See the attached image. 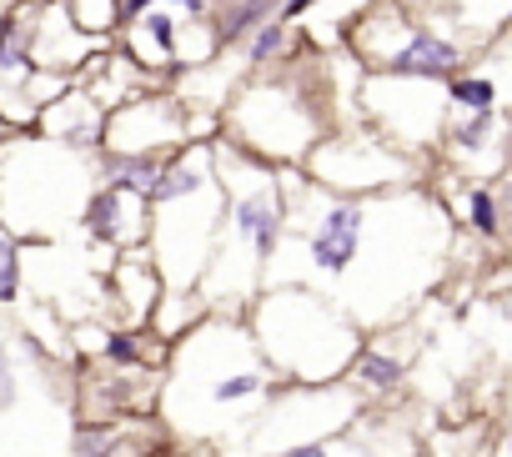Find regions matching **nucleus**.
<instances>
[{
	"instance_id": "obj_32",
	"label": "nucleus",
	"mask_w": 512,
	"mask_h": 457,
	"mask_svg": "<svg viewBox=\"0 0 512 457\" xmlns=\"http://www.w3.org/2000/svg\"><path fill=\"white\" fill-rule=\"evenodd\" d=\"M66 457H71V452H66Z\"/></svg>"
},
{
	"instance_id": "obj_1",
	"label": "nucleus",
	"mask_w": 512,
	"mask_h": 457,
	"mask_svg": "<svg viewBox=\"0 0 512 457\" xmlns=\"http://www.w3.org/2000/svg\"><path fill=\"white\" fill-rule=\"evenodd\" d=\"M282 196L287 226L262 287H307L357 332L407 317L452 262L457 226L432 186L332 196L282 166Z\"/></svg>"
},
{
	"instance_id": "obj_26",
	"label": "nucleus",
	"mask_w": 512,
	"mask_h": 457,
	"mask_svg": "<svg viewBox=\"0 0 512 457\" xmlns=\"http://www.w3.org/2000/svg\"><path fill=\"white\" fill-rule=\"evenodd\" d=\"M26 287V247L0 226V307H16Z\"/></svg>"
},
{
	"instance_id": "obj_4",
	"label": "nucleus",
	"mask_w": 512,
	"mask_h": 457,
	"mask_svg": "<svg viewBox=\"0 0 512 457\" xmlns=\"http://www.w3.org/2000/svg\"><path fill=\"white\" fill-rule=\"evenodd\" d=\"M96 191V156L66 151L36 131L0 136V226L26 247L76 237Z\"/></svg>"
},
{
	"instance_id": "obj_30",
	"label": "nucleus",
	"mask_w": 512,
	"mask_h": 457,
	"mask_svg": "<svg viewBox=\"0 0 512 457\" xmlns=\"http://www.w3.org/2000/svg\"><path fill=\"white\" fill-rule=\"evenodd\" d=\"M151 6H156V0H116V21H121V26H131V21H136V16H146Z\"/></svg>"
},
{
	"instance_id": "obj_29",
	"label": "nucleus",
	"mask_w": 512,
	"mask_h": 457,
	"mask_svg": "<svg viewBox=\"0 0 512 457\" xmlns=\"http://www.w3.org/2000/svg\"><path fill=\"white\" fill-rule=\"evenodd\" d=\"M317 6H327V0H282V6H277V21H282V26H297V21L312 16Z\"/></svg>"
},
{
	"instance_id": "obj_24",
	"label": "nucleus",
	"mask_w": 512,
	"mask_h": 457,
	"mask_svg": "<svg viewBox=\"0 0 512 457\" xmlns=\"http://www.w3.org/2000/svg\"><path fill=\"white\" fill-rule=\"evenodd\" d=\"M347 382H352V392H392L402 382V362L377 347H362L347 367Z\"/></svg>"
},
{
	"instance_id": "obj_5",
	"label": "nucleus",
	"mask_w": 512,
	"mask_h": 457,
	"mask_svg": "<svg viewBox=\"0 0 512 457\" xmlns=\"http://www.w3.org/2000/svg\"><path fill=\"white\" fill-rule=\"evenodd\" d=\"M241 317L262 362L292 387H332L362 352V332L307 287H262Z\"/></svg>"
},
{
	"instance_id": "obj_17",
	"label": "nucleus",
	"mask_w": 512,
	"mask_h": 457,
	"mask_svg": "<svg viewBox=\"0 0 512 457\" xmlns=\"http://www.w3.org/2000/svg\"><path fill=\"white\" fill-rule=\"evenodd\" d=\"M106 277H111V302L121 307V327H146L151 322V312H156V302H161V272H156V262H151V252L146 247H131V252H116L111 257V267H106Z\"/></svg>"
},
{
	"instance_id": "obj_6",
	"label": "nucleus",
	"mask_w": 512,
	"mask_h": 457,
	"mask_svg": "<svg viewBox=\"0 0 512 457\" xmlns=\"http://www.w3.org/2000/svg\"><path fill=\"white\" fill-rule=\"evenodd\" d=\"M151 226H146V252L161 272L166 292H196L216 221H221V181L211 166V146H181L161 161V176L151 186Z\"/></svg>"
},
{
	"instance_id": "obj_21",
	"label": "nucleus",
	"mask_w": 512,
	"mask_h": 457,
	"mask_svg": "<svg viewBox=\"0 0 512 457\" xmlns=\"http://www.w3.org/2000/svg\"><path fill=\"white\" fill-rule=\"evenodd\" d=\"M447 96V116H487V111H502V76L497 71H462L442 86Z\"/></svg>"
},
{
	"instance_id": "obj_7",
	"label": "nucleus",
	"mask_w": 512,
	"mask_h": 457,
	"mask_svg": "<svg viewBox=\"0 0 512 457\" xmlns=\"http://www.w3.org/2000/svg\"><path fill=\"white\" fill-rule=\"evenodd\" d=\"M221 141L267 161V166H302V156L337 126L327 106L312 96L302 76H246L216 111Z\"/></svg>"
},
{
	"instance_id": "obj_3",
	"label": "nucleus",
	"mask_w": 512,
	"mask_h": 457,
	"mask_svg": "<svg viewBox=\"0 0 512 457\" xmlns=\"http://www.w3.org/2000/svg\"><path fill=\"white\" fill-rule=\"evenodd\" d=\"M211 166L221 181V221L206 257V272L196 282V302L221 317H241L267 282V262L287 226V196H282V166H267L221 136L211 141Z\"/></svg>"
},
{
	"instance_id": "obj_27",
	"label": "nucleus",
	"mask_w": 512,
	"mask_h": 457,
	"mask_svg": "<svg viewBox=\"0 0 512 457\" xmlns=\"http://www.w3.org/2000/svg\"><path fill=\"white\" fill-rule=\"evenodd\" d=\"M16 402H21V362H16L11 342L0 337V417H6Z\"/></svg>"
},
{
	"instance_id": "obj_31",
	"label": "nucleus",
	"mask_w": 512,
	"mask_h": 457,
	"mask_svg": "<svg viewBox=\"0 0 512 457\" xmlns=\"http://www.w3.org/2000/svg\"><path fill=\"white\" fill-rule=\"evenodd\" d=\"M0 136H6V126H0Z\"/></svg>"
},
{
	"instance_id": "obj_2",
	"label": "nucleus",
	"mask_w": 512,
	"mask_h": 457,
	"mask_svg": "<svg viewBox=\"0 0 512 457\" xmlns=\"http://www.w3.org/2000/svg\"><path fill=\"white\" fill-rule=\"evenodd\" d=\"M277 392V372L262 362L246 317L206 312L166 352L161 417L186 437H231Z\"/></svg>"
},
{
	"instance_id": "obj_12",
	"label": "nucleus",
	"mask_w": 512,
	"mask_h": 457,
	"mask_svg": "<svg viewBox=\"0 0 512 457\" xmlns=\"http://www.w3.org/2000/svg\"><path fill=\"white\" fill-rule=\"evenodd\" d=\"M186 121H191V106L171 86L141 91V96L121 101L116 111H106L101 151H116V156H161L166 161L171 151L186 146Z\"/></svg>"
},
{
	"instance_id": "obj_11",
	"label": "nucleus",
	"mask_w": 512,
	"mask_h": 457,
	"mask_svg": "<svg viewBox=\"0 0 512 457\" xmlns=\"http://www.w3.org/2000/svg\"><path fill=\"white\" fill-rule=\"evenodd\" d=\"M357 101L367 106L362 111V126H372L382 141H392L397 151L407 156H422L437 151L442 141V126H447V96L437 81H402V76H367L357 86Z\"/></svg>"
},
{
	"instance_id": "obj_10",
	"label": "nucleus",
	"mask_w": 512,
	"mask_h": 457,
	"mask_svg": "<svg viewBox=\"0 0 512 457\" xmlns=\"http://www.w3.org/2000/svg\"><path fill=\"white\" fill-rule=\"evenodd\" d=\"M357 417V392L332 387H277L272 402L256 412L236 437H226V457H277L302 442H322Z\"/></svg>"
},
{
	"instance_id": "obj_22",
	"label": "nucleus",
	"mask_w": 512,
	"mask_h": 457,
	"mask_svg": "<svg viewBox=\"0 0 512 457\" xmlns=\"http://www.w3.org/2000/svg\"><path fill=\"white\" fill-rule=\"evenodd\" d=\"M156 176H161V156H116V151L96 156V186H116V191H131V196L151 201Z\"/></svg>"
},
{
	"instance_id": "obj_14",
	"label": "nucleus",
	"mask_w": 512,
	"mask_h": 457,
	"mask_svg": "<svg viewBox=\"0 0 512 457\" xmlns=\"http://www.w3.org/2000/svg\"><path fill=\"white\" fill-rule=\"evenodd\" d=\"M146 226H151V211H146V196H131V191H116V186H96L76 232L101 247V252H131V247H146Z\"/></svg>"
},
{
	"instance_id": "obj_9",
	"label": "nucleus",
	"mask_w": 512,
	"mask_h": 457,
	"mask_svg": "<svg viewBox=\"0 0 512 457\" xmlns=\"http://www.w3.org/2000/svg\"><path fill=\"white\" fill-rule=\"evenodd\" d=\"M432 161L397 151L392 141H382L372 126H332L307 156H302V176L317 191L332 196H377V191H402V186H422Z\"/></svg>"
},
{
	"instance_id": "obj_23",
	"label": "nucleus",
	"mask_w": 512,
	"mask_h": 457,
	"mask_svg": "<svg viewBox=\"0 0 512 457\" xmlns=\"http://www.w3.org/2000/svg\"><path fill=\"white\" fill-rule=\"evenodd\" d=\"M236 51H241V71H246V76H262L267 66H282V61L292 56V26H282V21L272 16V21L256 26Z\"/></svg>"
},
{
	"instance_id": "obj_25",
	"label": "nucleus",
	"mask_w": 512,
	"mask_h": 457,
	"mask_svg": "<svg viewBox=\"0 0 512 457\" xmlns=\"http://www.w3.org/2000/svg\"><path fill=\"white\" fill-rule=\"evenodd\" d=\"M61 6H66V16H71L76 31H86V36L116 46V31H121V21H116V0H61Z\"/></svg>"
},
{
	"instance_id": "obj_18",
	"label": "nucleus",
	"mask_w": 512,
	"mask_h": 457,
	"mask_svg": "<svg viewBox=\"0 0 512 457\" xmlns=\"http://www.w3.org/2000/svg\"><path fill=\"white\" fill-rule=\"evenodd\" d=\"M442 206L452 216L457 232H472L477 242H502V196L497 181H452V191H442Z\"/></svg>"
},
{
	"instance_id": "obj_20",
	"label": "nucleus",
	"mask_w": 512,
	"mask_h": 457,
	"mask_svg": "<svg viewBox=\"0 0 512 457\" xmlns=\"http://www.w3.org/2000/svg\"><path fill=\"white\" fill-rule=\"evenodd\" d=\"M277 6H282V0H226L221 11H211L206 26H211V36H216V51L231 56L256 26L277 16Z\"/></svg>"
},
{
	"instance_id": "obj_19",
	"label": "nucleus",
	"mask_w": 512,
	"mask_h": 457,
	"mask_svg": "<svg viewBox=\"0 0 512 457\" xmlns=\"http://www.w3.org/2000/svg\"><path fill=\"white\" fill-rule=\"evenodd\" d=\"M96 352L106 357V367H121V372H151V367H166L171 342H161L151 327H101Z\"/></svg>"
},
{
	"instance_id": "obj_28",
	"label": "nucleus",
	"mask_w": 512,
	"mask_h": 457,
	"mask_svg": "<svg viewBox=\"0 0 512 457\" xmlns=\"http://www.w3.org/2000/svg\"><path fill=\"white\" fill-rule=\"evenodd\" d=\"M277 457H367V452H362V447H352V442H332V437H322V442L287 447V452H277Z\"/></svg>"
},
{
	"instance_id": "obj_16",
	"label": "nucleus",
	"mask_w": 512,
	"mask_h": 457,
	"mask_svg": "<svg viewBox=\"0 0 512 457\" xmlns=\"http://www.w3.org/2000/svg\"><path fill=\"white\" fill-rule=\"evenodd\" d=\"M101 126H106V111L71 81L51 106H41V116H36V136H46V141H56V146H66V151H81V156H96L101 151Z\"/></svg>"
},
{
	"instance_id": "obj_8",
	"label": "nucleus",
	"mask_w": 512,
	"mask_h": 457,
	"mask_svg": "<svg viewBox=\"0 0 512 457\" xmlns=\"http://www.w3.org/2000/svg\"><path fill=\"white\" fill-rule=\"evenodd\" d=\"M347 51L362 61L367 76H402V81H437L447 86L452 76L467 71V46L442 36L432 21L392 6H372L357 26H347Z\"/></svg>"
},
{
	"instance_id": "obj_15",
	"label": "nucleus",
	"mask_w": 512,
	"mask_h": 457,
	"mask_svg": "<svg viewBox=\"0 0 512 457\" xmlns=\"http://www.w3.org/2000/svg\"><path fill=\"white\" fill-rule=\"evenodd\" d=\"M101 51H106V41L76 31L61 0H51V6H36V26H31V66H36V71L76 81V71H81L91 56H101Z\"/></svg>"
},
{
	"instance_id": "obj_13",
	"label": "nucleus",
	"mask_w": 512,
	"mask_h": 457,
	"mask_svg": "<svg viewBox=\"0 0 512 457\" xmlns=\"http://www.w3.org/2000/svg\"><path fill=\"white\" fill-rule=\"evenodd\" d=\"M507 116L487 111V116H447L442 126V151L457 166L462 181H502L507 166Z\"/></svg>"
}]
</instances>
